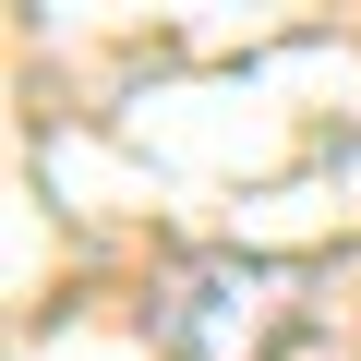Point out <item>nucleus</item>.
I'll return each mask as SVG.
<instances>
[{"label":"nucleus","mask_w":361,"mask_h":361,"mask_svg":"<svg viewBox=\"0 0 361 361\" xmlns=\"http://www.w3.org/2000/svg\"><path fill=\"white\" fill-rule=\"evenodd\" d=\"M157 325H169L180 361H265L289 337V277L277 265H241V253H205V265L169 277Z\"/></svg>","instance_id":"1"}]
</instances>
